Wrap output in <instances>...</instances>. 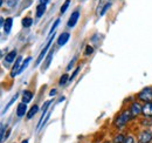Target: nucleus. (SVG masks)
<instances>
[{
    "label": "nucleus",
    "instance_id": "nucleus-1",
    "mask_svg": "<svg viewBox=\"0 0 152 143\" xmlns=\"http://www.w3.org/2000/svg\"><path fill=\"white\" fill-rule=\"evenodd\" d=\"M131 119H132V115H131L130 109L124 110V111L118 116V119H117V121H116V127H117V128H123Z\"/></svg>",
    "mask_w": 152,
    "mask_h": 143
},
{
    "label": "nucleus",
    "instance_id": "nucleus-2",
    "mask_svg": "<svg viewBox=\"0 0 152 143\" xmlns=\"http://www.w3.org/2000/svg\"><path fill=\"white\" fill-rule=\"evenodd\" d=\"M138 99L140 101L146 102H152V87H145L144 89H142L138 94Z\"/></svg>",
    "mask_w": 152,
    "mask_h": 143
},
{
    "label": "nucleus",
    "instance_id": "nucleus-3",
    "mask_svg": "<svg viewBox=\"0 0 152 143\" xmlns=\"http://www.w3.org/2000/svg\"><path fill=\"white\" fill-rule=\"evenodd\" d=\"M53 39H54V35L52 36V38H49V39H48V42H47V45H46V46H45V48L41 51V53L39 54L38 59H37V62H35V66H39V65L42 62V60H43V56L47 54V51H48V48L50 47V43H52Z\"/></svg>",
    "mask_w": 152,
    "mask_h": 143
},
{
    "label": "nucleus",
    "instance_id": "nucleus-4",
    "mask_svg": "<svg viewBox=\"0 0 152 143\" xmlns=\"http://www.w3.org/2000/svg\"><path fill=\"white\" fill-rule=\"evenodd\" d=\"M139 143H150L152 141V131L151 130H144L139 134Z\"/></svg>",
    "mask_w": 152,
    "mask_h": 143
},
{
    "label": "nucleus",
    "instance_id": "nucleus-5",
    "mask_svg": "<svg viewBox=\"0 0 152 143\" xmlns=\"http://www.w3.org/2000/svg\"><path fill=\"white\" fill-rule=\"evenodd\" d=\"M21 61H22V56H18V59L15 60V62H14V65H13L12 72H11V76H12V77H14L15 75L19 74L20 67H21V65H22Z\"/></svg>",
    "mask_w": 152,
    "mask_h": 143
},
{
    "label": "nucleus",
    "instance_id": "nucleus-6",
    "mask_svg": "<svg viewBox=\"0 0 152 143\" xmlns=\"http://www.w3.org/2000/svg\"><path fill=\"white\" fill-rule=\"evenodd\" d=\"M69 38H70V34L68 32H63L61 33L58 38H57V45L58 46H64L68 41H69Z\"/></svg>",
    "mask_w": 152,
    "mask_h": 143
},
{
    "label": "nucleus",
    "instance_id": "nucleus-7",
    "mask_svg": "<svg viewBox=\"0 0 152 143\" xmlns=\"http://www.w3.org/2000/svg\"><path fill=\"white\" fill-rule=\"evenodd\" d=\"M130 111H131L132 117H136V116H138V115L143 111V107H140V106H139V103L134 102V103L131 105V107H130Z\"/></svg>",
    "mask_w": 152,
    "mask_h": 143
},
{
    "label": "nucleus",
    "instance_id": "nucleus-8",
    "mask_svg": "<svg viewBox=\"0 0 152 143\" xmlns=\"http://www.w3.org/2000/svg\"><path fill=\"white\" fill-rule=\"evenodd\" d=\"M17 59H18L17 57V49H13V51H11L8 54H6V56H5V65L12 63Z\"/></svg>",
    "mask_w": 152,
    "mask_h": 143
},
{
    "label": "nucleus",
    "instance_id": "nucleus-9",
    "mask_svg": "<svg viewBox=\"0 0 152 143\" xmlns=\"http://www.w3.org/2000/svg\"><path fill=\"white\" fill-rule=\"evenodd\" d=\"M80 18V12L78 11H75L72 13V15L69 17V20H68V26L69 27H74L77 22V20Z\"/></svg>",
    "mask_w": 152,
    "mask_h": 143
},
{
    "label": "nucleus",
    "instance_id": "nucleus-10",
    "mask_svg": "<svg viewBox=\"0 0 152 143\" xmlns=\"http://www.w3.org/2000/svg\"><path fill=\"white\" fill-rule=\"evenodd\" d=\"M26 113H27V103H25V102L19 103L18 108H17V116L18 117H22V116H25Z\"/></svg>",
    "mask_w": 152,
    "mask_h": 143
},
{
    "label": "nucleus",
    "instance_id": "nucleus-11",
    "mask_svg": "<svg viewBox=\"0 0 152 143\" xmlns=\"http://www.w3.org/2000/svg\"><path fill=\"white\" fill-rule=\"evenodd\" d=\"M143 115L146 117H151L152 116V102H146L143 106Z\"/></svg>",
    "mask_w": 152,
    "mask_h": 143
},
{
    "label": "nucleus",
    "instance_id": "nucleus-12",
    "mask_svg": "<svg viewBox=\"0 0 152 143\" xmlns=\"http://www.w3.org/2000/svg\"><path fill=\"white\" fill-rule=\"evenodd\" d=\"M12 26H13V19L7 18L5 20V24H4V32L6 34H10V32L12 29Z\"/></svg>",
    "mask_w": 152,
    "mask_h": 143
},
{
    "label": "nucleus",
    "instance_id": "nucleus-13",
    "mask_svg": "<svg viewBox=\"0 0 152 143\" xmlns=\"http://www.w3.org/2000/svg\"><path fill=\"white\" fill-rule=\"evenodd\" d=\"M32 99H33V93L32 91H29V90H23L22 91V102L28 103V102L32 101Z\"/></svg>",
    "mask_w": 152,
    "mask_h": 143
},
{
    "label": "nucleus",
    "instance_id": "nucleus-14",
    "mask_svg": "<svg viewBox=\"0 0 152 143\" xmlns=\"http://www.w3.org/2000/svg\"><path fill=\"white\" fill-rule=\"evenodd\" d=\"M53 55H54V52H53V49L49 52V54L47 55V57H46V61H45V63H43V66H42V71H46L48 67H49V65H50V62H52V59H53Z\"/></svg>",
    "mask_w": 152,
    "mask_h": 143
},
{
    "label": "nucleus",
    "instance_id": "nucleus-15",
    "mask_svg": "<svg viewBox=\"0 0 152 143\" xmlns=\"http://www.w3.org/2000/svg\"><path fill=\"white\" fill-rule=\"evenodd\" d=\"M45 12H46V5L40 4V5L37 6V17L38 18H41L45 14Z\"/></svg>",
    "mask_w": 152,
    "mask_h": 143
},
{
    "label": "nucleus",
    "instance_id": "nucleus-16",
    "mask_svg": "<svg viewBox=\"0 0 152 143\" xmlns=\"http://www.w3.org/2000/svg\"><path fill=\"white\" fill-rule=\"evenodd\" d=\"M18 96H19V95H18V94H15V95H13V96H12V99H11V100H10V101H8V103H7V105H6V106H5V108H4V109H2V111H1V114H2V115H4V114H5V113H6V110H7V109H8V108L11 107V106H12V105H13V103H14V102H15V100H17V99H18Z\"/></svg>",
    "mask_w": 152,
    "mask_h": 143
},
{
    "label": "nucleus",
    "instance_id": "nucleus-17",
    "mask_svg": "<svg viewBox=\"0 0 152 143\" xmlns=\"http://www.w3.org/2000/svg\"><path fill=\"white\" fill-rule=\"evenodd\" d=\"M38 111H39V106H38V105H34L33 107L31 108V110L27 113V119H28V120L33 119V116H34V115H35Z\"/></svg>",
    "mask_w": 152,
    "mask_h": 143
},
{
    "label": "nucleus",
    "instance_id": "nucleus-18",
    "mask_svg": "<svg viewBox=\"0 0 152 143\" xmlns=\"http://www.w3.org/2000/svg\"><path fill=\"white\" fill-rule=\"evenodd\" d=\"M31 60H32V57L29 56V57H27V59H25V61L22 62V65H21V67H20V71H19V74H21L22 72L25 71L27 67H28V65H29V62H31Z\"/></svg>",
    "mask_w": 152,
    "mask_h": 143
},
{
    "label": "nucleus",
    "instance_id": "nucleus-19",
    "mask_svg": "<svg viewBox=\"0 0 152 143\" xmlns=\"http://www.w3.org/2000/svg\"><path fill=\"white\" fill-rule=\"evenodd\" d=\"M58 24H60V18L56 19V20H55V22H54V25L50 27V31H49V35H48V39H49V38H52V36L54 35V32H55L56 27L58 26Z\"/></svg>",
    "mask_w": 152,
    "mask_h": 143
},
{
    "label": "nucleus",
    "instance_id": "nucleus-20",
    "mask_svg": "<svg viewBox=\"0 0 152 143\" xmlns=\"http://www.w3.org/2000/svg\"><path fill=\"white\" fill-rule=\"evenodd\" d=\"M32 24H33V19L29 18V17H27V18H23L22 19V26L23 27H31L32 26Z\"/></svg>",
    "mask_w": 152,
    "mask_h": 143
},
{
    "label": "nucleus",
    "instance_id": "nucleus-21",
    "mask_svg": "<svg viewBox=\"0 0 152 143\" xmlns=\"http://www.w3.org/2000/svg\"><path fill=\"white\" fill-rule=\"evenodd\" d=\"M69 80V77H68V75L67 74H63L61 77H60V81H58V85L60 86H63V85H66V82Z\"/></svg>",
    "mask_w": 152,
    "mask_h": 143
},
{
    "label": "nucleus",
    "instance_id": "nucleus-22",
    "mask_svg": "<svg viewBox=\"0 0 152 143\" xmlns=\"http://www.w3.org/2000/svg\"><path fill=\"white\" fill-rule=\"evenodd\" d=\"M124 140H125V137H124L122 134H118V135L115 137L114 143H123L124 142Z\"/></svg>",
    "mask_w": 152,
    "mask_h": 143
},
{
    "label": "nucleus",
    "instance_id": "nucleus-23",
    "mask_svg": "<svg viewBox=\"0 0 152 143\" xmlns=\"http://www.w3.org/2000/svg\"><path fill=\"white\" fill-rule=\"evenodd\" d=\"M69 4H70V0H66V1H64V4H63V6H61V10H60V11H61V13H62V14L67 11V8L69 7Z\"/></svg>",
    "mask_w": 152,
    "mask_h": 143
},
{
    "label": "nucleus",
    "instance_id": "nucleus-24",
    "mask_svg": "<svg viewBox=\"0 0 152 143\" xmlns=\"http://www.w3.org/2000/svg\"><path fill=\"white\" fill-rule=\"evenodd\" d=\"M93 52H94V48H93L90 45H88V46L86 47V52H84V54H86V55H90V54H93Z\"/></svg>",
    "mask_w": 152,
    "mask_h": 143
},
{
    "label": "nucleus",
    "instance_id": "nucleus-25",
    "mask_svg": "<svg viewBox=\"0 0 152 143\" xmlns=\"http://www.w3.org/2000/svg\"><path fill=\"white\" fill-rule=\"evenodd\" d=\"M75 60H76V57H74V59H73V60H72V61L69 62V65L67 66V69H66V71H67V72L72 71V67H73V65L75 63Z\"/></svg>",
    "mask_w": 152,
    "mask_h": 143
},
{
    "label": "nucleus",
    "instance_id": "nucleus-26",
    "mask_svg": "<svg viewBox=\"0 0 152 143\" xmlns=\"http://www.w3.org/2000/svg\"><path fill=\"white\" fill-rule=\"evenodd\" d=\"M123 143H134V139H133L132 136H128V137H125V140H124Z\"/></svg>",
    "mask_w": 152,
    "mask_h": 143
},
{
    "label": "nucleus",
    "instance_id": "nucleus-27",
    "mask_svg": "<svg viewBox=\"0 0 152 143\" xmlns=\"http://www.w3.org/2000/svg\"><path fill=\"white\" fill-rule=\"evenodd\" d=\"M49 116H50V111H48V113H47V115H46V117L43 119V121H42V125H41V128H42L43 125H46V122L49 120Z\"/></svg>",
    "mask_w": 152,
    "mask_h": 143
},
{
    "label": "nucleus",
    "instance_id": "nucleus-28",
    "mask_svg": "<svg viewBox=\"0 0 152 143\" xmlns=\"http://www.w3.org/2000/svg\"><path fill=\"white\" fill-rule=\"evenodd\" d=\"M78 71H80V67H77L75 71H74V73H73V75L69 77V81H72V80H74V77H75L76 75H77V73H78Z\"/></svg>",
    "mask_w": 152,
    "mask_h": 143
},
{
    "label": "nucleus",
    "instance_id": "nucleus-29",
    "mask_svg": "<svg viewBox=\"0 0 152 143\" xmlns=\"http://www.w3.org/2000/svg\"><path fill=\"white\" fill-rule=\"evenodd\" d=\"M14 2H17V0H11V1H8V6H14Z\"/></svg>",
    "mask_w": 152,
    "mask_h": 143
},
{
    "label": "nucleus",
    "instance_id": "nucleus-30",
    "mask_svg": "<svg viewBox=\"0 0 152 143\" xmlns=\"http://www.w3.org/2000/svg\"><path fill=\"white\" fill-rule=\"evenodd\" d=\"M55 94H56V90L55 89L50 90V93H49V95H50V96H53V95H55Z\"/></svg>",
    "mask_w": 152,
    "mask_h": 143
},
{
    "label": "nucleus",
    "instance_id": "nucleus-31",
    "mask_svg": "<svg viewBox=\"0 0 152 143\" xmlns=\"http://www.w3.org/2000/svg\"><path fill=\"white\" fill-rule=\"evenodd\" d=\"M48 2V0H40V4H43V5H46Z\"/></svg>",
    "mask_w": 152,
    "mask_h": 143
},
{
    "label": "nucleus",
    "instance_id": "nucleus-32",
    "mask_svg": "<svg viewBox=\"0 0 152 143\" xmlns=\"http://www.w3.org/2000/svg\"><path fill=\"white\" fill-rule=\"evenodd\" d=\"M21 143H28V140H25V141H22Z\"/></svg>",
    "mask_w": 152,
    "mask_h": 143
},
{
    "label": "nucleus",
    "instance_id": "nucleus-33",
    "mask_svg": "<svg viewBox=\"0 0 152 143\" xmlns=\"http://www.w3.org/2000/svg\"><path fill=\"white\" fill-rule=\"evenodd\" d=\"M108 143H110V142H108Z\"/></svg>",
    "mask_w": 152,
    "mask_h": 143
}]
</instances>
